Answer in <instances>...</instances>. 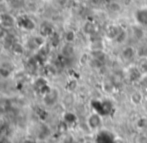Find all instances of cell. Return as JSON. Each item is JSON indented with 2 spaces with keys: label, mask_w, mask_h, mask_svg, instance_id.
<instances>
[{
  "label": "cell",
  "mask_w": 147,
  "mask_h": 143,
  "mask_svg": "<svg viewBox=\"0 0 147 143\" xmlns=\"http://www.w3.org/2000/svg\"><path fill=\"white\" fill-rule=\"evenodd\" d=\"M142 100V95L139 92H135L131 95V101L134 104H139Z\"/></svg>",
  "instance_id": "8992f818"
},
{
  "label": "cell",
  "mask_w": 147,
  "mask_h": 143,
  "mask_svg": "<svg viewBox=\"0 0 147 143\" xmlns=\"http://www.w3.org/2000/svg\"><path fill=\"white\" fill-rule=\"evenodd\" d=\"M96 143H113V136L109 132L101 131L96 137Z\"/></svg>",
  "instance_id": "3957f363"
},
{
  "label": "cell",
  "mask_w": 147,
  "mask_h": 143,
  "mask_svg": "<svg viewBox=\"0 0 147 143\" xmlns=\"http://www.w3.org/2000/svg\"><path fill=\"white\" fill-rule=\"evenodd\" d=\"M135 20L139 25L147 26V9L146 8H140L137 9L134 13Z\"/></svg>",
  "instance_id": "6da1fadb"
},
{
  "label": "cell",
  "mask_w": 147,
  "mask_h": 143,
  "mask_svg": "<svg viewBox=\"0 0 147 143\" xmlns=\"http://www.w3.org/2000/svg\"><path fill=\"white\" fill-rule=\"evenodd\" d=\"M122 55H123V57L125 58L126 60H130L134 57L135 51H134V49L132 48V47H126V48H124L123 51H122Z\"/></svg>",
  "instance_id": "5b68a950"
},
{
  "label": "cell",
  "mask_w": 147,
  "mask_h": 143,
  "mask_svg": "<svg viewBox=\"0 0 147 143\" xmlns=\"http://www.w3.org/2000/svg\"><path fill=\"white\" fill-rule=\"evenodd\" d=\"M88 125L90 128H92V129H96V128H98L99 126L101 125V122H102V120H101V116L99 113H94V114L90 115L88 117Z\"/></svg>",
  "instance_id": "7a4b0ae2"
},
{
  "label": "cell",
  "mask_w": 147,
  "mask_h": 143,
  "mask_svg": "<svg viewBox=\"0 0 147 143\" xmlns=\"http://www.w3.org/2000/svg\"><path fill=\"white\" fill-rule=\"evenodd\" d=\"M120 29L116 27V26L112 25V26H109L106 30V36L108 37V39H111V40H114L116 38L117 34L119 33Z\"/></svg>",
  "instance_id": "277c9868"
}]
</instances>
